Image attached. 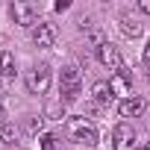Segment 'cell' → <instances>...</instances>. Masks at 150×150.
Masks as SVG:
<instances>
[{
	"mask_svg": "<svg viewBox=\"0 0 150 150\" xmlns=\"http://www.w3.org/2000/svg\"><path fill=\"white\" fill-rule=\"evenodd\" d=\"M6 121V112H3V106H0V124H3Z\"/></svg>",
	"mask_w": 150,
	"mask_h": 150,
	"instance_id": "cell-19",
	"label": "cell"
},
{
	"mask_svg": "<svg viewBox=\"0 0 150 150\" xmlns=\"http://www.w3.org/2000/svg\"><path fill=\"white\" fill-rule=\"evenodd\" d=\"M118 112H121V118H138L144 112V100L141 97H127V100L118 103Z\"/></svg>",
	"mask_w": 150,
	"mask_h": 150,
	"instance_id": "cell-8",
	"label": "cell"
},
{
	"mask_svg": "<svg viewBox=\"0 0 150 150\" xmlns=\"http://www.w3.org/2000/svg\"><path fill=\"white\" fill-rule=\"evenodd\" d=\"M15 138H18V132H15V127H9V124H3V141H6V144H15Z\"/></svg>",
	"mask_w": 150,
	"mask_h": 150,
	"instance_id": "cell-14",
	"label": "cell"
},
{
	"mask_svg": "<svg viewBox=\"0 0 150 150\" xmlns=\"http://www.w3.org/2000/svg\"><path fill=\"white\" fill-rule=\"evenodd\" d=\"M109 88H112V94H115V97H124V100H127V97H132V94H129V91H132L129 71H124V68H121V71L115 74V77L109 80Z\"/></svg>",
	"mask_w": 150,
	"mask_h": 150,
	"instance_id": "cell-5",
	"label": "cell"
},
{
	"mask_svg": "<svg viewBox=\"0 0 150 150\" xmlns=\"http://www.w3.org/2000/svg\"><path fill=\"white\" fill-rule=\"evenodd\" d=\"M147 80H150V68H147Z\"/></svg>",
	"mask_w": 150,
	"mask_h": 150,
	"instance_id": "cell-21",
	"label": "cell"
},
{
	"mask_svg": "<svg viewBox=\"0 0 150 150\" xmlns=\"http://www.w3.org/2000/svg\"><path fill=\"white\" fill-rule=\"evenodd\" d=\"M27 88H30L33 94H47V88H50V68H47V65H38L35 71H30Z\"/></svg>",
	"mask_w": 150,
	"mask_h": 150,
	"instance_id": "cell-4",
	"label": "cell"
},
{
	"mask_svg": "<svg viewBox=\"0 0 150 150\" xmlns=\"http://www.w3.org/2000/svg\"><path fill=\"white\" fill-rule=\"evenodd\" d=\"M91 97H94L100 106H106V103H112V97H115V94H112L109 83H103V80H100V83H94V86H91Z\"/></svg>",
	"mask_w": 150,
	"mask_h": 150,
	"instance_id": "cell-10",
	"label": "cell"
},
{
	"mask_svg": "<svg viewBox=\"0 0 150 150\" xmlns=\"http://www.w3.org/2000/svg\"><path fill=\"white\" fill-rule=\"evenodd\" d=\"M68 138L74 144H86V147H94L97 144V129L88 118H71L68 121Z\"/></svg>",
	"mask_w": 150,
	"mask_h": 150,
	"instance_id": "cell-1",
	"label": "cell"
},
{
	"mask_svg": "<svg viewBox=\"0 0 150 150\" xmlns=\"http://www.w3.org/2000/svg\"><path fill=\"white\" fill-rule=\"evenodd\" d=\"M97 59L106 65V68H112V71H121L124 68V59H121V50L115 47V44H103V47H97Z\"/></svg>",
	"mask_w": 150,
	"mask_h": 150,
	"instance_id": "cell-6",
	"label": "cell"
},
{
	"mask_svg": "<svg viewBox=\"0 0 150 150\" xmlns=\"http://www.w3.org/2000/svg\"><path fill=\"white\" fill-rule=\"evenodd\" d=\"M80 65H68L62 68V88H80Z\"/></svg>",
	"mask_w": 150,
	"mask_h": 150,
	"instance_id": "cell-9",
	"label": "cell"
},
{
	"mask_svg": "<svg viewBox=\"0 0 150 150\" xmlns=\"http://www.w3.org/2000/svg\"><path fill=\"white\" fill-rule=\"evenodd\" d=\"M138 9H141L144 15H150V0H141V3H138Z\"/></svg>",
	"mask_w": 150,
	"mask_h": 150,
	"instance_id": "cell-17",
	"label": "cell"
},
{
	"mask_svg": "<svg viewBox=\"0 0 150 150\" xmlns=\"http://www.w3.org/2000/svg\"><path fill=\"white\" fill-rule=\"evenodd\" d=\"M33 41H35V47H53V41H56V27H53V24H35Z\"/></svg>",
	"mask_w": 150,
	"mask_h": 150,
	"instance_id": "cell-7",
	"label": "cell"
},
{
	"mask_svg": "<svg viewBox=\"0 0 150 150\" xmlns=\"http://www.w3.org/2000/svg\"><path fill=\"white\" fill-rule=\"evenodd\" d=\"M141 150H150V144H144V147H141Z\"/></svg>",
	"mask_w": 150,
	"mask_h": 150,
	"instance_id": "cell-20",
	"label": "cell"
},
{
	"mask_svg": "<svg viewBox=\"0 0 150 150\" xmlns=\"http://www.w3.org/2000/svg\"><path fill=\"white\" fill-rule=\"evenodd\" d=\"M121 33H124L127 38H138V35H141V24H138L135 18H129V15H121Z\"/></svg>",
	"mask_w": 150,
	"mask_h": 150,
	"instance_id": "cell-11",
	"label": "cell"
},
{
	"mask_svg": "<svg viewBox=\"0 0 150 150\" xmlns=\"http://www.w3.org/2000/svg\"><path fill=\"white\" fill-rule=\"evenodd\" d=\"M0 74L9 80V77H15V56L9 53V50H3L0 53Z\"/></svg>",
	"mask_w": 150,
	"mask_h": 150,
	"instance_id": "cell-12",
	"label": "cell"
},
{
	"mask_svg": "<svg viewBox=\"0 0 150 150\" xmlns=\"http://www.w3.org/2000/svg\"><path fill=\"white\" fill-rule=\"evenodd\" d=\"M41 150H56V138L53 135H44L41 138Z\"/></svg>",
	"mask_w": 150,
	"mask_h": 150,
	"instance_id": "cell-16",
	"label": "cell"
},
{
	"mask_svg": "<svg viewBox=\"0 0 150 150\" xmlns=\"http://www.w3.org/2000/svg\"><path fill=\"white\" fill-rule=\"evenodd\" d=\"M41 127H44V118H30L27 121V129L30 132H41Z\"/></svg>",
	"mask_w": 150,
	"mask_h": 150,
	"instance_id": "cell-15",
	"label": "cell"
},
{
	"mask_svg": "<svg viewBox=\"0 0 150 150\" xmlns=\"http://www.w3.org/2000/svg\"><path fill=\"white\" fill-rule=\"evenodd\" d=\"M144 62L150 65V41H147V47H144Z\"/></svg>",
	"mask_w": 150,
	"mask_h": 150,
	"instance_id": "cell-18",
	"label": "cell"
},
{
	"mask_svg": "<svg viewBox=\"0 0 150 150\" xmlns=\"http://www.w3.org/2000/svg\"><path fill=\"white\" fill-rule=\"evenodd\" d=\"M135 144H138V135L129 124H118L112 129V147L115 150H135Z\"/></svg>",
	"mask_w": 150,
	"mask_h": 150,
	"instance_id": "cell-2",
	"label": "cell"
},
{
	"mask_svg": "<svg viewBox=\"0 0 150 150\" xmlns=\"http://www.w3.org/2000/svg\"><path fill=\"white\" fill-rule=\"evenodd\" d=\"M12 18L21 27H33L38 21V6L35 3H27V0H15V3H12Z\"/></svg>",
	"mask_w": 150,
	"mask_h": 150,
	"instance_id": "cell-3",
	"label": "cell"
},
{
	"mask_svg": "<svg viewBox=\"0 0 150 150\" xmlns=\"http://www.w3.org/2000/svg\"><path fill=\"white\" fill-rule=\"evenodd\" d=\"M47 118H50V121H62V118H65V106H62V100L47 106Z\"/></svg>",
	"mask_w": 150,
	"mask_h": 150,
	"instance_id": "cell-13",
	"label": "cell"
}]
</instances>
